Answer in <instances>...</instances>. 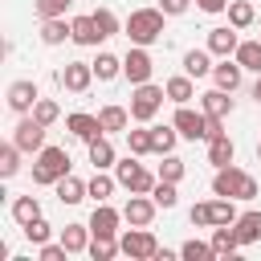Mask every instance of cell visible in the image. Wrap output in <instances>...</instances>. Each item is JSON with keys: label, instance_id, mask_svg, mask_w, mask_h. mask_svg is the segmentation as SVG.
I'll return each instance as SVG.
<instances>
[{"label": "cell", "instance_id": "obj_49", "mask_svg": "<svg viewBox=\"0 0 261 261\" xmlns=\"http://www.w3.org/2000/svg\"><path fill=\"white\" fill-rule=\"evenodd\" d=\"M200 12H228V0H196Z\"/></svg>", "mask_w": 261, "mask_h": 261}, {"label": "cell", "instance_id": "obj_5", "mask_svg": "<svg viewBox=\"0 0 261 261\" xmlns=\"http://www.w3.org/2000/svg\"><path fill=\"white\" fill-rule=\"evenodd\" d=\"M163 98H167V90H159V86H151V82L135 86V94H130V118H135V122H151V118L159 114Z\"/></svg>", "mask_w": 261, "mask_h": 261}, {"label": "cell", "instance_id": "obj_31", "mask_svg": "<svg viewBox=\"0 0 261 261\" xmlns=\"http://www.w3.org/2000/svg\"><path fill=\"white\" fill-rule=\"evenodd\" d=\"M232 57L241 61V69H249V73H261V41H241Z\"/></svg>", "mask_w": 261, "mask_h": 261}, {"label": "cell", "instance_id": "obj_27", "mask_svg": "<svg viewBox=\"0 0 261 261\" xmlns=\"http://www.w3.org/2000/svg\"><path fill=\"white\" fill-rule=\"evenodd\" d=\"M69 24H73V41H77V45H98V41H102V33H98V24H94V12L73 16Z\"/></svg>", "mask_w": 261, "mask_h": 261}, {"label": "cell", "instance_id": "obj_4", "mask_svg": "<svg viewBox=\"0 0 261 261\" xmlns=\"http://www.w3.org/2000/svg\"><path fill=\"white\" fill-rule=\"evenodd\" d=\"M114 179H118L126 192H139V196H151V188L159 184V175H151L143 163H135V155H126V159L114 163Z\"/></svg>", "mask_w": 261, "mask_h": 261}, {"label": "cell", "instance_id": "obj_6", "mask_svg": "<svg viewBox=\"0 0 261 261\" xmlns=\"http://www.w3.org/2000/svg\"><path fill=\"white\" fill-rule=\"evenodd\" d=\"M151 73H155V61H151L147 45H130L126 57H122V77L130 86H143V82H151Z\"/></svg>", "mask_w": 261, "mask_h": 261}, {"label": "cell", "instance_id": "obj_46", "mask_svg": "<svg viewBox=\"0 0 261 261\" xmlns=\"http://www.w3.org/2000/svg\"><path fill=\"white\" fill-rule=\"evenodd\" d=\"M188 220H192L196 228H212V208H208V200H204V204H192Z\"/></svg>", "mask_w": 261, "mask_h": 261}, {"label": "cell", "instance_id": "obj_38", "mask_svg": "<svg viewBox=\"0 0 261 261\" xmlns=\"http://www.w3.org/2000/svg\"><path fill=\"white\" fill-rule=\"evenodd\" d=\"M114 175H106V171H94V179H90V196H94V204H106L110 196H114Z\"/></svg>", "mask_w": 261, "mask_h": 261}, {"label": "cell", "instance_id": "obj_37", "mask_svg": "<svg viewBox=\"0 0 261 261\" xmlns=\"http://www.w3.org/2000/svg\"><path fill=\"white\" fill-rule=\"evenodd\" d=\"M20 155H24V151H20L16 143H4V147H0V175H4V179H12V175L20 171Z\"/></svg>", "mask_w": 261, "mask_h": 261}, {"label": "cell", "instance_id": "obj_10", "mask_svg": "<svg viewBox=\"0 0 261 261\" xmlns=\"http://www.w3.org/2000/svg\"><path fill=\"white\" fill-rule=\"evenodd\" d=\"M171 122H175V130H179V139H192V143H196V139H208V114H204V110H192V106H179Z\"/></svg>", "mask_w": 261, "mask_h": 261}, {"label": "cell", "instance_id": "obj_39", "mask_svg": "<svg viewBox=\"0 0 261 261\" xmlns=\"http://www.w3.org/2000/svg\"><path fill=\"white\" fill-rule=\"evenodd\" d=\"M208 208H212V228L216 224H237V208H232V200H224V196H216V200H208Z\"/></svg>", "mask_w": 261, "mask_h": 261}, {"label": "cell", "instance_id": "obj_21", "mask_svg": "<svg viewBox=\"0 0 261 261\" xmlns=\"http://www.w3.org/2000/svg\"><path fill=\"white\" fill-rule=\"evenodd\" d=\"M232 155H237V147H232V139H228L224 130L208 139V163H212V167H224V163H232Z\"/></svg>", "mask_w": 261, "mask_h": 261}, {"label": "cell", "instance_id": "obj_11", "mask_svg": "<svg viewBox=\"0 0 261 261\" xmlns=\"http://www.w3.org/2000/svg\"><path fill=\"white\" fill-rule=\"evenodd\" d=\"M155 212H159V204H155L151 196L130 192V200H126V208H122V220H126V224H135V228H151Z\"/></svg>", "mask_w": 261, "mask_h": 261}, {"label": "cell", "instance_id": "obj_45", "mask_svg": "<svg viewBox=\"0 0 261 261\" xmlns=\"http://www.w3.org/2000/svg\"><path fill=\"white\" fill-rule=\"evenodd\" d=\"M151 200H155L159 208H175V200H179V196H175V184H167V179H159V184L151 188Z\"/></svg>", "mask_w": 261, "mask_h": 261}, {"label": "cell", "instance_id": "obj_43", "mask_svg": "<svg viewBox=\"0 0 261 261\" xmlns=\"http://www.w3.org/2000/svg\"><path fill=\"white\" fill-rule=\"evenodd\" d=\"M69 4H73V0H33V8H37L41 20H49V16H65Z\"/></svg>", "mask_w": 261, "mask_h": 261}, {"label": "cell", "instance_id": "obj_44", "mask_svg": "<svg viewBox=\"0 0 261 261\" xmlns=\"http://www.w3.org/2000/svg\"><path fill=\"white\" fill-rule=\"evenodd\" d=\"M94 24H98V33H102V41L118 33V16H114L110 8H94Z\"/></svg>", "mask_w": 261, "mask_h": 261}, {"label": "cell", "instance_id": "obj_47", "mask_svg": "<svg viewBox=\"0 0 261 261\" xmlns=\"http://www.w3.org/2000/svg\"><path fill=\"white\" fill-rule=\"evenodd\" d=\"M65 257H69V249H65L61 241H57V245H49V241H45V245L37 249V261H65Z\"/></svg>", "mask_w": 261, "mask_h": 261}, {"label": "cell", "instance_id": "obj_22", "mask_svg": "<svg viewBox=\"0 0 261 261\" xmlns=\"http://www.w3.org/2000/svg\"><path fill=\"white\" fill-rule=\"evenodd\" d=\"M212 249H216V257H232V253L241 249L237 228H232V224H216V228H212Z\"/></svg>", "mask_w": 261, "mask_h": 261}, {"label": "cell", "instance_id": "obj_40", "mask_svg": "<svg viewBox=\"0 0 261 261\" xmlns=\"http://www.w3.org/2000/svg\"><path fill=\"white\" fill-rule=\"evenodd\" d=\"M29 114H33V118H37V122H45V126H53V122H57V118H61V106H57V102H53V98H37V106H33V110H29Z\"/></svg>", "mask_w": 261, "mask_h": 261}, {"label": "cell", "instance_id": "obj_12", "mask_svg": "<svg viewBox=\"0 0 261 261\" xmlns=\"http://www.w3.org/2000/svg\"><path fill=\"white\" fill-rule=\"evenodd\" d=\"M118 224H122V212L118 208L94 204V212H90V232L94 237H118Z\"/></svg>", "mask_w": 261, "mask_h": 261}, {"label": "cell", "instance_id": "obj_1", "mask_svg": "<svg viewBox=\"0 0 261 261\" xmlns=\"http://www.w3.org/2000/svg\"><path fill=\"white\" fill-rule=\"evenodd\" d=\"M212 196H224V200H257V179L232 163L216 167L212 175Z\"/></svg>", "mask_w": 261, "mask_h": 261}, {"label": "cell", "instance_id": "obj_7", "mask_svg": "<svg viewBox=\"0 0 261 261\" xmlns=\"http://www.w3.org/2000/svg\"><path fill=\"white\" fill-rule=\"evenodd\" d=\"M45 130H49L45 122H37L33 114H20V122L12 126V143H16L24 155H37V151L45 147Z\"/></svg>", "mask_w": 261, "mask_h": 261}, {"label": "cell", "instance_id": "obj_51", "mask_svg": "<svg viewBox=\"0 0 261 261\" xmlns=\"http://www.w3.org/2000/svg\"><path fill=\"white\" fill-rule=\"evenodd\" d=\"M257 159H261V143H257Z\"/></svg>", "mask_w": 261, "mask_h": 261}, {"label": "cell", "instance_id": "obj_19", "mask_svg": "<svg viewBox=\"0 0 261 261\" xmlns=\"http://www.w3.org/2000/svg\"><path fill=\"white\" fill-rule=\"evenodd\" d=\"M41 41H45V45L73 41V24H69L65 16H49V20H41Z\"/></svg>", "mask_w": 261, "mask_h": 261}, {"label": "cell", "instance_id": "obj_20", "mask_svg": "<svg viewBox=\"0 0 261 261\" xmlns=\"http://www.w3.org/2000/svg\"><path fill=\"white\" fill-rule=\"evenodd\" d=\"M232 228H237V237H241V245H257V241H261V212H257V208H249V212H241Z\"/></svg>", "mask_w": 261, "mask_h": 261}, {"label": "cell", "instance_id": "obj_9", "mask_svg": "<svg viewBox=\"0 0 261 261\" xmlns=\"http://www.w3.org/2000/svg\"><path fill=\"white\" fill-rule=\"evenodd\" d=\"M118 245H122V253L135 257V261H151V257L159 253V241H155L147 228H135V224H130V232L118 237Z\"/></svg>", "mask_w": 261, "mask_h": 261}, {"label": "cell", "instance_id": "obj_24", "mask_svg": "<svg viewBox=\"0 0 261 261\" xmlns=\"http://www.w3.org/2000/svg\"><path fill=\"white\" fill-rule=\"evenodd\" d=\"M167 98L175 102V106H188L192 98H196V86H192V73H179V77H167Z\"/></svg>", "mask_w": 261, "mask_h": 261}, {"label": "cell", "instance_id": "obj_36", "mask_svg": "<svg viewBox=\"0 0 261 261\" xmlns=\"http://www.w3.org/2000/svg\"><path fill=\"white\" fill-rule=\"evenodd\" d=\"M179 257H184V261H212L216 249H212V241H196V237H192V241L179 245Z\"/></svg>", "mask_w": 261, "mask_h": 261}, {"label": "cell", "instance_id": "obj_25", "mask_svg": "<svg viewBox=\"0 0 261 261\" xmlns=\"http://www.w3.org/2000/svg\"><path fill=\"white\" fill-rule=\"evenodd\" d=\"M90 147V163H94V171H106V167H114L118 159H114V147H110V139L106 135H98L94 143H86Z\"/></svg>", "mask_w": 261, "mask_h": 261}, {"label": "cell", "instance_id": "obj_3", "mask_svg": "<svg viewBox=\"0 0 261 261\" xmlns=\"http://www.w3.org/2000/svg\"><path fill=\"white\" fill-rule=\"evenodd\" d=\"M61 175H69V151L65 147H41L37 159H33V184L37 188H53Z\"/></svg>", "mask_w": 261, "mask_h": 261}, {"label": "cell", "instance_id": "obj_42", "mask_svg": "<svg viewBox=\"0 0 261 261\" xmlns=\"http://www.w3.org/2000/svg\"><path fill=\"white\" fill-rule=\"evenodd\" d=\"M20 232H24V237H29V241H33V245H45V241H49V237H53V224H49V220H45V216H37V220H33V224H24V228H20Z\"/></svg>", "mask_w": 261, "mask_h": 261}, {"label": "cell", "instance_id": "obj_32", "mask_svg": "<svg viewBox=\"0 0 261 261\" xmlns=\"http://www.w3.org/2000/svg\"><path fill=\"white\" fill-rule=\"evenodd\" d=\"M253 20H257V8L249 0H228V24L232 29H249Z\"/></svg>", "mask_w": 261, "mask_h": 261}, {"label": "cell", "instance_id": "obj_30", "mask_svg": "<svg viewBox=\"0 0 261 261\" xmlns=\"http://www.w3.org/2000/svg\"><path fill=\"white\" fill-rule=\"evenodd\" d=\"M37 216H41V200H37V196H16V200H12V220H16L20 228L33 224Z\"/></svg>", "mask_w": 261, "mask_h": 261}, {"label": "cell", "instance_id": "obj_16", "mask_svg": "<svg viewBox=\"0 0 261 261\" xmlns=\"http://www.w3.org/2000/svg\"><path fill=\"white\" fill-rule=\"evenodd\" d=\"M241 77H245V69H241V61H237V57H232V61H228V57H220V65H212V82H216L220 90H228V94H232V90H241Z\"/></svg>", "mask_w": 261, "mask_h": 261}, {"label": "cell", "instance_id": "obj_15", "mask_svg": "<svg viewBox=\"0 0 261 261\" xmlns=\"http://www.w3.org/2000/svg\"><path fill=\"white\" fill-rule=\"evenodd\" d=\"M241 29H232V24H220V29H212L208 33V49H212V57H232L237 53V45H241V37H237Z\"/></svg>", "mask_w": 261, "mask_h": 261}, {"label": "cell", "instance_id": "obj_17", "mask_svg": "<svg viewBox=\"0 0 261 261\" xmlns=\"http://www.w3.org/2000/svg\"><path fill=\"white\" fill-rule=\"evenodd\" d=\"M53 192H57V200H61V204H82V200L90 196V184H86V179H77V175L69 171V175H61V179L53 184Z\"/></svg>", "mask_w": 261, "mask_h": 261}, {"label": "cell", "instance_id": "obj_2", "mask_svg": "<svg viewBox=\"0 0 261 261\" xmlns=\"http://www.w3.org/2000/svg\"><path fill=\"white\" fill-rule=\"evenodd\" d=\"M163 8H135L122 24V33L130 37V45H155L163 37Z\"/></svg>", "mask_w": 261, "mask_h": 261}, {"label": "cell", "instance_id": "obj_41", "mask_svg": "<svg viewBox=\"0 0 261 261\" xmlns=\"http://www.w3.org/2000/svg\"><path fill=\"white\" fill-rule=\"evenodd\" d=\"M126 147H130V155H151V126L126 130Z\"/></svg>", "mask_w": 261, "mask_h": 261}, {"label": "cell", "instance_id": "obj_13", "mask_svg": "<svg viewBox=\"0 0 261 261\" xmlns=\"http://www.w3.org/2000/svg\"><path fill=\"white\" fill-rule=\"evenodd\" d=\"M37 82H29V77H20V82H12L8 86V110H16V114H29L33 106H37Z\"/></svg>", "mask_w": 261, "mask_h": 261}, {"label": "cell", "instance_id": "obj_8", "mask_svg": "<svg viewBox=\"0 0 261 261\" xmlns=\"http://www.w3.org/2000/svg\"><path fill=\"white\" fill-rule=\"evenodd\" d=\"M94 82V61H65V69H57V86L69 94H86Z\"/></svg>", "mask_w": 261, "mask_h": 261}, {"label": "cell", "instance_id": "obj_14", "mask_svg": "<svg viewBox=\"0 0 261 261\" xmlns=\"http://www.w3.org/2000/svg\"><path fill=\"white\" fill-rule=\"evenodd\" d=\"M65 126H69V135H73V139H82V143H94L98 135H106V130H102V118H98V114H86V110L69 114V118H65Z\"/></svg>", "mask_w": 261, "mask_h": 261}, {"label": "cell", "instance_id": "obj_48", "mask_svg": "<svg viewBox=\"0 0 261 261\" xmlns=\"http://www.w3.org/2000/svg\"><path fill=\"white\" fill-rule=\"evenodd\" d=\"M188 4H192V0H159V8H163L167 16H184V12H188Z\"/></svg>", "mask_w": 261, "mask_h": 261}, {"label": "cell", "instance_id": "obj_35", "mask_svg": "<svg viewBox=\"0 0 261 261\" xmlns=\"http://www.w3.org/2000/svg\"><path fill=\"white\" fill-rule=\"evenodd\" d=\"M155 175H159V179H167V184H179V179L188 175V163L171 151V155H163V163H159V171H155Z\"/></svg>", "mask_w": 261, "mask_h": 261}, {"label": "cell", "instance_id": "obj_18", "mask_svg": "<svg viewBox=\"0 0 261 261\" xmlns=\"http://www.w3.org/2000/svg\"><path fill=\"white\" fill-rule=\"evenodd\" d=\"M200 110L208 114V118H228L232 114V98H228V90H208V94H200Z\"/></svg>", "mask_w": 261, "mask_h": 261}, {"label": "cell", "instance_id": "obj_28", "mask_svg": "<svg viewBox=\"0 0 261 261\" xmlns=\"http://www.w3.org/2000/svg\"><path fill=\"white\" fill-rule=\"evenodd\" d=\"M98 118H102V130H106V135H118V130H126L130 110H126V106H102Z\"/></svg>", "mask_w": 261, "mask_h": 261}, {"label": "cell", "instance_id": "obj_23", "mask_svg": "<svg viewBox=\"0 0 261 261\" xmlns=\"http://www.w3.org/2000/svg\"><path fill=\"white\" fill-rule=\"evenodd\" d=\"M184 73L208 77V73H212V49H188V53H184Z\"/></svg>", "mask_w": 261, "mask_h": 261}, {"label": "cell", "instance_id": "obj_50", "mask_svg": "<svg viewBox=\"0 0 261 261\" xmlns=\"http://www.w3.org/2000/svg\"><path fill=\"white\" fill-rule=\"evenodd\" d=\"M249 94H253V102L261 106V73H257V82H253V90H249Z\"/></svg>", "mask_w": 261, "mask_h": 261}, {"label": "cell", "instance_id": "obj_34", "mask_svg": "<svg viewBox=\"0 0 261 261\" xmlns=\"http://www.w3.org/2000/svg\"><path fill=\"white\" fill-rule=\"evenodd\" d=\"M94 261H114V253H122L118 237H90V249H86Z\"/></svg>", "mask_w": 261, "mask_h": 261}, {"label": "cell", "instance_id": "obj_26", "mask_svg": "<svg viewBox=\"0 0 261 261\" xmlns=\"http://www.w3.org/2000/svg\"><path fill=\"white\" fill-rule=\"evenodd\" d=\"M90 237H94L90 224H65V228H61V245H65L69 253H86V249H90Z\"/></svg>", "mask_w": 261, "mask_h": 261}, {"label": "cell", "instance_id": "obj_29", "mask_svg": "<svg viewBox=\"0 0 261 261\" xmlns=\"http://www.w3.org/2000/svg\"><path fill=\"white\" fill-rule=\"evenodd\" d=\"M175 139H179L175 122L171 126H151V155H171L175 151Z\"/></svg>", "mask_w": 261, "mask_h": 261}, {"label": "cell", "instance_id": "obj_33", "mask_svg": "<svg viewBox=\"0 0 261 261\" xmlns=\"http://www.w3.org/2000/svg\"><path fill=\"white\" fill-rule=\"evenodd\" d=\"M122 73V57H114V53H98L94 57V77L98 82H114Z\"/></svg>", "mask_w": 261, "mask_h": 261}]
</instances>
